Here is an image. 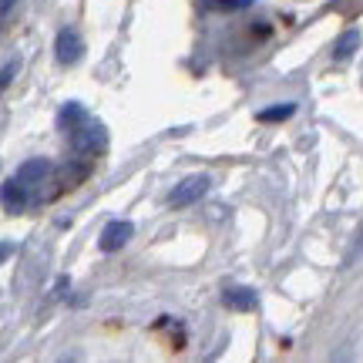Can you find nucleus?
I'll return each instance as SVG.
<instances>
[{"instance_id": "obj_4", "label": "nucleus", "mask_w": 363, "mask_h": 363, "mask_svg": "<svg viewBox=\"0 0 363 363\" xmlns=\"http://www.w3.org/2000/svg\"><path fill=\"white\" fill-rule=\"evenodd\" d=\"M81 54H84V40L71 27L57 30V38H54V57H57V65H78Z\"/></svg>"}, {"instance_id": "obj_11", "label": "nucleus", "mask_w": 363, "mask_h": 363, "mask_svg": "<svg viewBox=\"0 0 363 363\" xmlns=\"http://www.w3.org/2000/svg\"><path fill=\"white\" fill-rule=\"evenodd\" d=\"M208 11H219V13H233V11H249L256 0H202Z\"/></svg>"}, {"instance_id": "obj_7", "label": "nucleus", "mask_w": 363, "mask_h": 363, "mask_svg": "<svg viewBox=\"0 0 363 363\" xmlns=\"http://www.w3.org/2000/svg\"><path fill=\"white\" fill-rule=\"evenodd\" d=\"M222 303L235 313H252L259 306V296H256V289H249V286H229V289L222 293Z\"/></svg>"}, {"instance_id": "obj_9", "label": "nucleus", "mask_w": 363, "mask_h": 363, "mask_svg": "<svg viewBox=\"0 0 363 363\" xmlns=\"http://www.w3.org/2000/svg\"><path fill=\"white\" fill-rule=\"evenodd\" d=\"M360 30H357V27H350V30H343V34H340V40L337 44H333V57H337V61H350L353 54L360 51Z\"/></svg>"}, {"instance_id": "obj_12", "label": "nucleus", "mask_w": 363, "mask_h": 363, "mask_svg": "<svg viewBox=\"0 0 363 363\" xmlns=\"http://www.w3.org/2000/svg\"><path fill=\"white\" fill-rule=\"evenodd\" d=\"M360 256H363V222H360V229L353 233V242H350V249H347V256H343V269H350Z\"/></svg>"}, {"instance_id": "obj_15", "label": "nucleus", "mask_w": 363, "mask_h": 363, "mask_svg": "<svg viewBox=\"0 0 363 363\" xmlns=\"http://www.w3.org/2000/svg\"><path fill=\"white\" fill-rule=\"evenodd\" d=\"M13 7H17V0H0V21H4V17H7Z\"/></svg>"}, {"instance_id": "obj_14", "label": "nucleus", "mask_w": 363, "mask_h": 363, "mask_svg": "<svg viewBox=\"0 0 363 363\" xmlns=\"http://www.w3.org/2000/svg\"><path fill=\"white\" fill-rule=\"evenodd\" d=\"M13 249H17L13 242H0V266H4V262H7V259L13 256Z\"/></svg>"}, {"instance_id": "obj_13", "label": "nucleus", "mask_w": 363, "mask_h": 363, "mask_svg": "<svg viewBox=\"0 0 363 363\" xmlns=\"http://www.w3.org/2000/svg\"><path fill=\"white\" fill-rule=\"evenodd\" d=\"M17 71H21V61H17V57H11L7 65L0 67V91L7 88V84H11V81H13V74H17Z\"/></svg>"}, {"instance_id": "obj_6", "label": "nucleus", "mask_w": 363, "mask_h": 363, "mask_svg": "<svg viewBox=\"0 0 363 363\" xmlns=\"http://www.w3.org/2000/svg\"><path fill=\"white\" fill-rule=\"evenodd\" d=\"M51 172H54V165L48 162V158H27L24 165L13 172V179L21 182V185H27V189L34 192L38 185H44V182H48V175H51Z\"/></svg>"}, {"instance_id": "obj_3", "label": "nucleus", "mask_w": 363, "mask_h": 363, "mask_svg": "<svg viewBox=\"0 0 363 363\" xmlns=\"http://www.w3.org/2000/svg\"><path fill=\"white\" fill-rule=\"evenodd\" d=\"M30 202H34L30 189H27V185H21L17 179H7L4 185H0V206L7 208V212L21 216V212H27V208H30Z\"/></svg>"}, {"instance_id": "obj_5", "label": "nucleus", "mask_w": 363, "mask_h": 363, "mask_svg": "<svg viewBox=\"0 0 363 363\" xmlns=\"http://www.w3.org/2000/svg\"><path fill=\"white\" fill-rule=\"evenodd\" d=\"M135 235V225L125 219H115V222H108L101 229V239H98V249L101 252H118V249H125L128 246V239Z\"/></svg>"}, {"instance_id": "obj_8", "label": "nucleus", "mask_w": 363, "mask_h": 363, "mask_svg": "<svg viewBox=\"0 0 363 363\" xmlns=\"http://www.w3.org/2000/svg\"><path fill=\"white\" fill-rule=\"evenodd\" d=\"M88 108H84V104L81 101H67L65 108H61V111H57V128L61 131H71V128H78L81 121H88Z\"/></svg>"}, {"instance_id": "obj_1", "label": "nucleus", "mask_w": 363, "mask_h": 363, "mask_svg": "<svg viewBox=\"0 0 363 363\" xmlns=\"http://www.w3.org/2000/svg\"><path fill=\"white\" fill-rule=\"evenodd\" d=\"M67 135H71V148L78 155H101L104 148H108V128H104L101 121H94V118L81 121L78 128H71Z\"/></svg>"}, {"instance_id": "obj_2", "label": "nucleus", "mask_w": 363, "mask_h": 363, "mask_svg": "<svg viewBox=\"0 0 363 363\" xmlns=\"http://www.w3.org/2000/svg\"><path fill=\"white\" fill-rule=\"evenodd\" d=\"M208 185H212V179H208V175H189V179H182L179 185L169 192V206L172 208L195 206V202L208 192Z\"/></svg>"}, {"instance_id": "obj_10", "label": "nucleus", "mask_w": 363, "mask_h": 363, "mask_svg": "<svg viewBox=\"0 0 363 363\" xmlns=\"http://www.w3.org/2000/svg\"><path fill=\"white\" fill-rule=\"evenodd\" d=\"M293 115H296V104L279 101V104H272V108H262L259 121H286V118H293Z\"/></svg>"}]
</instances>
